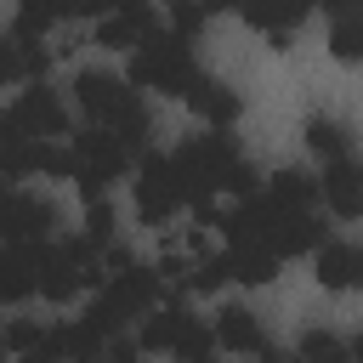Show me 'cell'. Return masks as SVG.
Segmentation results:
<instances>
[{
    "instance_id": "5",
    "label": "cell",
    "mask_w": 363,
    "mask_h": 363,
    "mask_svg": "<svg viewBox=\"0 0 363 363\" xmlns=\"http://www.w3.org/2000/svg\"><path fill=\"white\" fill-rule=\"evenodd\" d=\"M91 284L102 289V255L85 238H57L40 250V295L45 301H74Z\"/></svg>"
},
{
    "instance_id": "28",
    "label": "cell",
    "mask_w": 363,
    "mask_h": 363,
    "mask_svg": "<svg viewBox=\"0 0 363 363\" xmlns=\"http://www.w3.org/2000/svg\"><path fill=\"white\" fill-rule=\"evenodd\" d=\"M261 363H301L295 352H261Z\"/></svg>"
},
{
    "instance_id": "10",
    "label": "cell",
    "mask_w": 363,
    "mask_h": 363,
    "mask_svg": "<svg viewBox=\"0 0 363 363\" xmlns=\"http://www.w3.org/2000/svg\"><path fill=\"white\" fill-rule=\"evenodd\" d=\"M153 34H159V23H153L147 6H119V11H102L96 17V45H108V51H136Z\"/></svg>"
},
{
    "instance_id": "23",
    "label": "cell",
    "mask_w": 363,
    "mask_h": 363,
    "mask_svg": "<svg viewBox=\"0 0 363 363\" xmlns=\"http://www.w3.org/2000/svg\"><path fill=\"white\" fill-rule=\"evenodd\" d=\"M295 357H301V363H352V357H346V340L329 335V329H306Z\"/></svg>"
},
{
    "instance_id": "8",
    "label": "cell",
    "mask_w": 363,
    "mask_h": 363,
    "mask_svg": "<svg viewBox=\"0 0 363 363\" xmlns=\"http://www.w3.org/2000/svg\"><path fill=\"white\" fill-rule=\"evenodd\" d=\"M51 227H57V204H51V199L23 193V187H11V193L0 199V244L45 250V244H51Z\"/></svg>"
},
{
    "instance_id": "29",
    "label": "cell",
    "mask_w": 363,
    "mask_h": 363,
    "mask_svg": "<svg viewBox=\"0 0 363 363\" xmlns=\"http://www.w3.org/2000/svg\"><path fill=\"white\" fill-rule=\"evenodd\" d=\"M346 357H352V363H363V335H357V340L346 346Z\"/></svg>"
},
{
    "instance_id": "12",
    "label": "cell",
    "mask_w": 363,
    "mask_h": 363,
    "mask_svg": "<svg viewBox=\"0 0 363 363\" xmlns=\"http://www.w3.org/2000/svg\"><path fill=\"white\" fill-rule=\"evenodd\" d=\"M28 295H40V250H28V244H0V301L17 306V301H28Z\"/></svg>"
},
{
    "instance_id": "1",
    "label": "cell",
    "mask_w": 363,
    "mask_h": 363,
    "mask_svg": "<svg viewBox=\"0 0 363 363\" xmlns=\"http://www.w3.org/2000/svg\"><path fill=\"white\" fill-rule=\"evenodd\" d=\"M74 102H79V113H85L96 130H108L113 142H125L130 159L147 153L153 119H147V108H142V96H136L130 79L102 74V68H85V74H74Z\"/></svg>"
},
{
    "instance_id": "13",
    "label": "cell",
    "mask_w": 363,
    "mask_h": 363,
    "mask_svg": "<svg viewBox=\"0 0 363 363\" xmlns=\"http://www.w3.org/2000/svg\"><path fill=\"white\" fill-rule=\"evenodd\" d=\"M45 68H51V51L40 40H17V34H0V91L28 79V85H45Z\"/></svg>"
},
{
    "instance_id": "18",
    "label": "cell",
    "mask_w": 363,
    "mask_h": 363,
    "mask_svg": "<svg viewBox=\"0 0 363 363\" xmlns=\"http://www.w3.org/2000/svg\"><path fill=\"white\" fill-rule=\"evenodd\" d=\"M261 199H272L278 210H318V176L306 170H272Z\"/></svg>"
},
{
    "instance_id": "20",
    "label": "cell",
    "mask_w": 363,
    "mask_h": 363,
    "mask_svg": "<svg viewBox=\"0 0 363 363\" xmlns=\"http://www.w3.org/2000/svg\"><path fill=\"white\" fill-rule=\"evenodd\" d=\"M227 267H233V284H272L284 261L261 244H227Z\"/></svg>"
},
{
    "instance_id": "7",
    "label": "cell",
    "mask_w": 363,
    "mask_h": 363,
    "mask_svg": "<svg viewBox=\"0 0 363 363\" xmlns=\"http://www.w3.org/2000/svg\"><path fill=\"white\" fill-rule=\"evenodd\" d=\"M130 193H136V221L142 227H170L187 210L182 187H176V170H170V153H147L136 182H130Z\"/></svg>"
},
{
    "instance_id": "26",
    "label": "cell",
    "mask_w": 363,
    "mask_h": 363,
    "mask_svg": "<svg viewBox=\"0 0 363 363\" xmlns=\"http://www.w3.org/2000/svg\"><path fill=\"white\" fill-rule=\"evenodd\" d=\"M204 23H210V17H204L199 6H176V11H170V28H176V40H193Z\"/></svg>"
},
{
    "instance_id": "14",
    "label": "cell",
    "mask_w": 363,
    "mask_h": 363,
    "mask_svg": "<svg viewBox=\"0 0 363 363\" xmlns=\"http://www.w3.org/2000/svg\"><path fill=\"white\" fill-rule=\"evenodd\" d=\"M312 272H318L323 289H363V244L329 238V244L312 255Z\"/></svg>"
},
{
    "instance_id": "27",
    "label": "cell",
    "mask_w": 363,
    "mask_h": 363,
    "mask_svg": "<svg viewBox=\"0 0 363 363\" xmlns=\"http://www.w3.org/2000/svg\"><path fill=\"white\" fill-rule=\"evenodd\" d=\"M96 363H142V346H130V340H113Z\"/></svg>"
},
{
    "instance_id": "21",
    "label": "cell",
    "mask_w": 363,
    "mask_h": 363,
    "mask_svg": "<svg viewBox=\"0 0 363 363\" xmlns=\"http://www.w3.org/2000/svg\"><path fill=\"white\" fill-rule=\"evenodd\" d=\"M244 23H250L255 34H267L272 51H289V40H295V28L306 23V11H244Z\"/></svg>"
},
{
    "instance_id": "19",
    "label": "cell",
    "mask_w": 363,
    "mask_h": 363,
    "mask_svg": "<svg viewBox=\"0 0 363 363\" xmlns=\"http://www.w3.org/2000/svg\"><path fill=\"white\" fill-rule=\"evenodd\" d=\"M329 57L363 62V6H329Z\"/></svg>"
},
{
    "instance_id": "16",
    "label": "cell",
    "mask_w": 363,
    "mask_h": 363,
    "mask_svg": "<svg viewBox=\"0 0 363 363\" xmlns=\"http://www.w3.org/2000/svg\"><path fill=\"white\" fill-rule=\"evenodd\" d=\"M187 108L204 119V125H216V130H227L238 113H244V102H238V91L233 85H221L216 74H204L199 85H193V96H187Z\"/></svg>"
},
{
    "instance_id": "3",
    "label": "cell",
    "mask_w": 363,
    "mask_h": 363,
    "mask_svg": "<svg viewBox=\"0 0 363 363\" xmlns=\"http://www.w3.org/2000/svg\"><path fill=\"white\" fill-rule=\"evenodd\" d=\"M125 170H130V147H125V142H113L108 130L85 125V130L68 142V176H74V187H79V199H85V204H102V199H108V187H113Z\"/></svg>"
},
{
    "instance_id": "4",
    "label": "cell",
    "mask_w": 363,
    "mask_h": 363,
    "mask_svg": "<svg viewBox=\"0 0 363 363\" xmlns=\"http://www.w3.org/2000/svg\"><path fill=\"white\" fill-rule=\"evenodd\" d=\"M68 130V102L51 85H28L0 108V147L6 142H57Z\"/></svg>"
},
{
    "instance_id": "15",
    "label": "cell",
    "mask_w": 363,
    "mask_h": 363,
    "mask_svg": "<svg viewBox=\"0 0 363 363\" xmlns=\"http://www.w3.org/2000/svg\"><path fill=\"white\" fill-rule=\"evenodd\" d=\"M210 335H216V346H227V352H267V335H261V318L250 312V306H221L216 312V323H210Z\"/></svg>"
},
{
    "instance_id": "2",
    "label": "cell",
    "mask_w": 363,
    "mask_h": 363,
    "mask_svg": "<svg viewBox=\"0 0 363 363\" xmlns=\"http://www.w3.org/2000/svg\"><path fill=\"white\" fill-rule=\"evenodd\" d=\"M204 79L199 57H193V40H176V34H153L147 45L130 51V85L142 91H159V96H193V85Z\"/></svg>"
},
{
    "instance_id": "6",
    "label": "cell",
    "mask_w": 363,
    "mask_h": 363,
    "mask_svg": "<svg viewBox=\"0 0 363 363\" xmlns=\"http://www.w3.org/2000/svg\"><path fill=\"white\" fill-rule=\"evenodd\" d=\"M136 346H142V352H176V363H187V357H210V352H216V335H210V323H199L182 301H170V306H153V312L142 318Z\"/></svg>"
},
{
    "instance_id": "9",
    "label": "cell",
    "mask_w": 363,
    "mask_h": 363,
    "mask_svg": "<svg viewBox=\"0 0 363 363\" xmlns=\"http://www.w3.org/2000/svg\"><path fill=\"white\" fill-rule=\"evenodd\" d=\"M159 289H164V284H159L153 267H125V272H108V278H102L96 301H102L113 318L130 323V318H147V312L159 306Z\"/></svg>"
},
{
    "instance_id": "30",
    "label": "cell",
    "mask_w": 363,
    "mask_h": 363,
    "mask_svg": "<svg viewBox=\"0 0 363 363\" xmlns=\"http://www.w3.org/2000/svg\"><path fill=\"white\" fill-rule=\"evenodd\" d=\"M187 363H216V357H187Z\"/></svg>"
},
{
    "instance_id": "24",
    "label": "cell",
    "mask_w": 363,
    "mask_h": 363,
    "mask_svg": "<svg viewBox=\"0 0 363 363\" xmlns=\"http://www.w3.org/2000/svg\"><path fill=\"white\" fill-rule=\"evenodd\" d=\"M79 238H85L96 255L113 250V210H108V199H102V204H85V233H79Z\"/></svg>"
},
{
    "instance_id": "25",
    "label": "cell",
    "mask_w": 363,
    "mask_h": 363,
    "mask_svg": "<svg viewBox=\"0 0 363 363\" xmlns=\"http://www.w3.org/2000/svg\"><path fill=\"white\" fill-rule=\"evenodd\" d=\"M221 284H233V267H227V250H221V255H204V261L193 267V289H199V295H210V289H221Z\"/></svg>"
},
{
    "instance_id": "22",
    "label": "cell",
    "mask_w": 363,
    "mask_h": 363,
    "mask_svg": "<svg viewBox=\"0 0 363 363\" xmlns=\"http://www.w3.org/2000/svg\"><path fill=\"white\" fill-rule=\"evenodd\" d=\"M45 335H51V323H45V318H11V323L0 329V340H6V352H11V357L40 352V346H45Z\"/></svg>"
},
{
    "instance_id": "17",
    "label": "cell",
    "mask_w": 363,
    "mask_h": 363,
    "mask_svg": "<svg viewBox=\"0 0 363 363\" xmlns=\"http://www.w3.org/2000/svg\"><path fill=\"white\" fill-rule=\"evenodd\" d=\"M301 136H306V147H312L323 164H346V159H352V130H346L340 119H329V113H306Z\"/></svg>"
},
{
    "instance_id": "11",
    "label": "cell",
    "mask_w": 363,
    "mask_h": 363,
    "mask_svg": "<svg viewBox=\"0 0 363 363\" xmlns=\"http://www.w3.org/2000/svg\"><path fill=\"white\" fill-rule=\"evenodd\" d=\"M318 199L329 204V216L357 221V216H363V164H357V159H346V164H323V176H318Z\"/></svg>"
}]
</instances>
